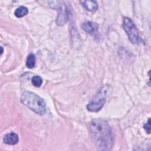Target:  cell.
<instances>
[{
  "instance_id": "cell-5",
  "label": "cell",
  "mask_w": 151,
  "mask_h": 151,
  "mask_svg": "<svg viewBox=\"0 0 151 151\" xmlns=\"http://www.w3.org/2000/svg\"><path fill=\"white\" fill-rule=\"evenodd\" d=\"M106 102V96L96 98L94 100L90 101L87 105V109L90 111L97 112L101 110Z\"/></svg>"
},
{
  "instance_id": "cell-3",
  "label": "cell",
  "mask_w": 151,
  "mask_h": 151,
  "mask_svg": "<svg viewBox=\"0 0 151 151\" xmlns=\"http://www.w3.org/2000/svg\"><path fill=\"white\" fill-rule=\"evenodd\" d=\"M48 3L52 8L57 9L58 16L56 19V24L58 26L64 25L68 20V10L65 3L60 1H48Z\"/></svg>"
},
{
  "instance_id": "cell-6",
  "label": "cell",
  "mask_w": 151,
  "mask_h": 151,
  "mask_svg": "<svg viewBox=\"0 0 151 151\" xmlns=\"http://www.w3.org/2000/svg\"><path fill=\"white\" fill-rule=\"evenodd\" d=\"M82 29L88 34L92 35H96L98 34V25L91 21L83 22L81 25Z\"/></svg>"
},
{
  "instance_id": "cell-8",
  "label": "cell",
  "mask_w": 151,
  "mask_h": 151,
  "mask_svg": "<svg viewBox=\"0 0 151 151\" xmlns=\"http://www.w3.org/2000/svg\"><path fill=\"white\" fill-rule=\"evenodd\" d=\"M81 3L84 8L88 11L94 12L98 9V4L96 1H81Z\"/></svg>"
},
{
  "instance_id": "cell-4",
  "label": "cell",
  "mask_w": 151,
  "mask_h": 151,
  "mask_svg": "<svg viewBox=\"0 0 151 151\" xmlns=\"http://www.w3.org/2000/svg\"><path fill=\"white\" fill-rule=\"evenodd\" d=\"M123 27L127 33L130 41L135 44H142L143 40L139 36L138 31L132 20L127 17H124L123 22Z\"/></svg>"
},
{
  "instance_id": "cell-11",
  "label": "cell",
  "mask_w": 151,
  "mask_h": 151,
  "mask_svg": "<svg viewBox=\"0 0 151 151\" xmlns=\"http://www.w3.org/2000/svg\"><path fill=\"white\" fill-rule=\"evenodd\" d=\"M32 84L37 87H39L41 86L42 83V80L41 77L39 76H35L32 77V80H31Z\"/></svg>"
},
{
  "instance_id": "cell-10",
  "label": "cell",
  "mask_w": 151,
  "mask_h": 151,
  "mask_svg": "<svg viewBox=\"0 0 151 151\" xmlns=\"http://www.w3.org/2000/svg\"><path fill=\"white\" fill-rule=\"evenodd\" d=\"M35 65V57L33 54H29L27 58L26 66L28 68H32Z\"/></svg>"
},
{
  "instance_id": "cell-2",
  "label": "cell",
  "mask_w": 151,
  "mask_h": 151,
  "mask_svg": "<svg viewBox=\"0 0 151 151\" xmlns=\"http://www.w3.org/2000/svg\"><path fill=\"white\" fill-rule=\"evenodd\" d=\"M21 101L26 107L35 113L43 115L46 111L45 103L43 99L35 93L29 91H24L21 96Z\"/></svg>"
},
{
  "instance_id": "cell-7",
  "label": "cell",
  "mask_w": 151,
  "mask_h": 151,
  "mask_svg": "<svg viewBox=\"0 0 151 151\" xmlns=\"http://www.w3.org/2000/svg\"><path fill=\"white\" fill-rule=\"evenodd\" d=\"M3 140L5 143L9 145H14L17 144L19 141V137L17 133L11 132L6 134L3 138Z\"/></svg>"
},
{
  "instance_id": "cell-1",
  "label": "cell",
  "mask_w": 151,
  "mask_h": 151,
  "mask_svg": "<svg viewBox=\"0 0 151 151\" xmlns=\"http://www.w3.org/2000/svg\"><path fill=\"white\" fill-rule=\"evenodd\" d=\"M90 133L93 143L98 150H109L113 144V135L108 123L101 119H96L90 123Z\"/></svg>"
},
{
  "instance_id": "cell-9",
  "label": "cell",
  "mask_w": 151,
  "mask_h": 151,
  "mask_svg": "<svg viewBox=\"0 0 151 151\" xmlns=\"http://www.w3.org/2000/svg\"><path fill=\"white\" fill-rule=\"evenodd\" d=\"M28 13V8L25 6H21L15 9L14 12V15L17 18H21L27 15Z\"/></svg>"
},
{
  "instance_id": "cell-12",
  "label": "cell",
  "mask_w": 151,
  "mask_h": 151,
  "mask_svg": "<svg viewBox=\"0 0 151 151\" xmlns=\"http://www.w3.org/2000/svg\"><path fill=\"white\" fill-rule=\"evenodd\" d=\"M143 128L148 134L150 133V118H149L148 122L144 124Z\"/></svg>"
},
{
  "instance_id": "cell-13",
  "label": "cell",
  "mask_w": 151,
  "mask_h": 151,
  "mask_svg": "<svg viewBox=\"0 0 151 151\" xmlns=\"http://www.w3.org/2000/svg\"><path fill=\"white\" fill-rule=\"evenodd\" d=\"M1 54H2V52H3V48H2V47H1Z\"/></svg>"
}]
</instances>
